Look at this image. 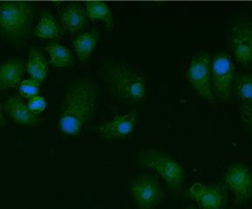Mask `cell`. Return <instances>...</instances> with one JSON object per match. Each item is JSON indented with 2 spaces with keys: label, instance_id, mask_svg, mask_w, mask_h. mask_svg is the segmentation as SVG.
<instances>
[{
  "label": "cell",
  "instance_id": "obj_8",
  "mask_svg": "<svg viewBox=\"0 0 252 209\" xmlns=\"http://www.w3.org/2000/svg\"><path fill=\"white\" fill-rule=\"evenodd\" d=\"M229 45L234 56L244 67L252 65V21L239 20L229 34Z\"/></svg>",
  "mask_w": 252,
  "mask_h": 209
},
{
  "label": "cell",
  "instance_id": "obj_25",
  "mask_svg": "<svg viewBox=\"0 0 252 209\" xmlns=\"http://www.w3.org/2000/svg\"><path fill=\"white\" fill-rule=\"evenodd\" d=\"M184 209H196L194 206H188L186 208H184Z\"/></svg>",
  "mask_w": 252,
  "mask_h": 209
},
{
  "label": "cell",
  "instance_id": "obj_21",
  "mask_svg": "<svg viewBox=\"0 0 252 209\" xmlns=\"http://www.w3.org/2000/svg\"><path fill=\"white\" fill-rule=\"evenodd\" d=\"M39 91V83L33 79L22 81L19 85V92L26 98H33L38 96Z\"/></svg>",
  "mask_w": 252,
  "mask_h": 209
},
{
  "label": "cell",
  "instance_id": "obj_4",
  "mask_svg": "<svg viewBox=\"0 0 252 209\" xmlns=\"http://www.w3.org/2000/svg\"><path fill=\"white\" fill-rule=\"evenodd\" d=\"M138 161L142 167L156 170L173 192L178 193L184 186V168L166 152L155 149L144 150L140 152Z\"/></svg>",
  "mask_w": 252,
  "mask_h": 209
},
{
  "label": "cell",
  "instance_id": "obj_9",
  "mask_svg": "<svg viewBox=\"0 0 252 209\" xmlns=\"http://www.w3.org/2000/svg\"><path fill=\"white\" fill-rule=\"evenodd\" d=\"M226 188L237 202L247 201L252 194V171L244 165H231L225 174Z\"/></svg>",
  "mask_w": 252,
  "mask_h": 209
},
{
  "label": "cell",
  "instance_id": "obj_11",
  "mask_svg": "<svg viewBox=\"0 0 252 209\" xmlns=\"http://www.w3.org/2000/svg\"><path fill=\"white\" fill-rule=\"evenodd\" d=\"M137 118L134 114L118 115L110 121L101 124L98 127V133L106 140H115L126 137L134 130Z\"/></svg>",
  "mask_w": 252,
  "mask_h": 209
},
{
  "label": "cell",
  "instance_id": "obj_10",
  "mask_svg": "<svg viewBox=\"0 0 252 209\" xmlns=\"http://www.w3.org/2000/svg\"><path fill=\"white\" fill-rule=\"evenodd\" d=\"M191 196L202 209H224L228 202V192L221 184H194L189 188Z\"/></svg>",
  "mask_w": 252,
  "mask_h": 209
},
{
  "label": "cell",
  "instance_id": "obj_20",
  "mask_svg": "<svg viewBox=\"0 0 252 209\" xmlns=\"http://www.w3.org/2000/svg\"><path fill=\"white\" fill-rule=\"evenodd\" d=\"M233 91L245 104L252 105V72L236 74Z\"/></svg>",
  "mask_w": 252,
  "mask_h": 209
},
{
  "label": "cell",
  "instance_id": "obj_13",
  "mask_svg": "<svg viewBox=\"0 0 252 209\" xmlns=\"http://www.w3.org/2000/svg\"><path fill=\"white\" fill-rule=\"evenodd\" d=\"M24 61L9 59L0 65V91L15 88L22 80L25 72Z\"/></svg>",
  "mask_w": 252,
  "mask_h": 209
},
{
  "label": "cell",
  "instance_id": "obj_2",
  "mask_svg": "<svg viewBox=\"0 0 252 209\" xmlns=\"http://www.w3.org/2000/svg\"><path fill=\"white\" fill-rule=\"evenodd\" d=\"M101 74L112 95L120 100L137 103L145 98V79L134 69L121 63L108 62L101 69Z\"/></svg>",
  "mask_w": 252,
  "mask_h": 209
},
{
  "label": "cell",
  "instance_id": "obj_15",
  "mask_svg": "<svg viewBox=\"0 0 252 209\" xmlns=\"http://www.w3.org/2000/svg\"><path fill=\"white\" fill-rule=\"evenodd\" d=\"M26 69L31 75L32 79L37 80L38 83L46 80L48 73V63L38 47L32 46L30 49Z\"/></svg>",
  "mask_w": 252,
  "mask_h": 209
},
{
  "label": "cell",
  "instance_id": "obj_12",
  "mask_svg": "<svg viewBox=\"0 0 252 209\" xmlns=\"http://www.w3.org/2000/svg\"><path fill=\"white\" fill-rule=\"evenodd\" d=\"M4 110L14 121L20 125H35L39 121L38 115L33 114L19 96L13 95L8 98L4 103Z\"/></svg>",
  "mask_w": 252,
  "mask_h": 209
},
{
  "label": "cell",
  "instance_id": "obj_1",
  "mask_svg": "<svg viewBox=\"0 0 252 209\" xmlns=\"http://www.w3.org/2000/svg\"><path fill=\"white\" fill-rule=\"evenodd\" d=\"M99 99V89L92 80L81 79L71 84L65 92L60 119L62 132L68 135L80 133L83 125L93 118Z\"/></svg>",
  "mask_w": 252,
  "mask_h": 209
},
{
  "label": "cell",
  "instance_id": "obj_18",
  "mask_svg": "<svg viewBox=\"0 0 252 209\" xmlns=\"http://www.w3.org/2000/svg\"><path fill=\"white\" fill-rule=\"evenodd\" d=\"M46 51L49 54L50 64L56 67H65L73 64V53L58 42H52L46 46Z\"/></svg>",
  "mask_w": 252,
  "mask_h": 209
},
{
  "label": "cell",
  "instance_id": "obj_17",
  "mask_svg": "<svg viewBox=\"0 0 252 209\" xmlns=\"http://www.w3.org/2000/svg\"><path fill=\"white\" fill-rule=\"evenodd\" d=\"M86 14L93 20H101L107 26V30H114L115 19L108 7L103 1H88L86 3Z\"/></svg>",
  "mask_w": 252,
  "mask_h": 209
},
{
  "label": "cell",
  "instance_id": "obj_23",
  "mask_svg": "<svg viewBox=\"0 0 252 209\" xmlns=\"http://www.w3.org/2000/svg\"><path fill=\"white\" fill-rule=\"evenodd\" d=\"M27 106L29 109L35 114H39L46 109V99L42 96H35L33 98L29 99Z\"/></svg>",
  "mask_w": 252,
  "mask_h": 209
},
{
  "label": "cell",
  "instance_id": "obj_5",
  "mask_svg": "<svg viewBox=\"0 0 252 209\" xmlns=\"http://www.w3.org/2000/svg\"><path fill=\"white\" fill-rule=\"evenodd\" d=\"M236 67L228 54H219L211 63V88L216 99L228 102L232 99Z\"/></svg>",
  "mask_w": 252,
  "mask_h": 209
},
{
  "label": "cell",
  "instance_id": "obj_7",
  "mask_svg": "<svg viewBox=\"0 0 252 209\" xmlns=\"http://www.w3.org/2000/svg\"><path fill=\"white\" fill-rule=\"evenodd\" d=\"M130 194L139 209H154L163 198V188L151 175H142L131 179Z\"/></svg>",
  "mask_w": 252,
  "mask_h": 209
},
{
  "label": "cell",
  "instance_id": "obj_3",
  "mask_svg": "<svg viewBox=\"0 0 252 209\" xmlns=\"http://www.w3.org/2000/svg\"><path fill=\"white\" fill-rule=\"evenodd\" d=\"M33 7L24 1H8L0 4V35L5 40L19 44L31 33Z\"/></svg>",
  "mask_w": 252,
  "mask_h": 209
},
{
  "label": "cell",
  "instance_id": "obj_14",
  "mask_svg": "<svg viewBox=\"0 0 252 209\" xmlns=\"http://www.w3.org/2000/svg\"><path fill=\"white\" fill-rule=\"evenodd\" d=\"M86 11L78 4H69L60 12L61 22L70 33H75L86 26Z\"/></svg>",
  "mask_w": 252,
  "mask_h": 209
},
{
  "label": "cell",
  "instance_id": "obj_22",
  "mask_svg": "<svg viewBox=\"0 0 252 209\" xmlns=\"http://www.w3.org/2000/svg\"><path fill=\"white\" fill-rule=\"evenodd\" d=\"M238 114L241 120L245 124L250 132L252 133V105L243 104L238 108Z\"/></svg>",
  "mask_w": 252,
  "mask_h": 209
},
{
  "label": "cell",
  "instance_id": "obj_16",
  "mask_svg": "<svg viewBox=\"0 0 252 209\" xmlns=\"http://www.w3.org/2000/svg\"><path fill=\"white\" fill-rule=\"evenodd\" d=\"M99 38V31L97 29H93L90 31L78 35L73 39V46L76 51L79 60H87L95 48Z\"/></svg>",
  "mask_w": 252,
  "mask_h": 209
},
{
  "label": "cell",
  "instance_id": "obj_24",
  "mask_svg": "<svg viewBox=\"0 0 252 209\" xmlns=\"http://www.w3.org/2000/svg\"><path fill=\"white\" fill-rule=\"evenodd\" d=\"M5 124H6V121H5L4 116H3V114H2V112H1V106H0V127L4 126Z\"/></svg>",
  "mask_w": 252,
  "mask_h": 209
},
{
  "label": "cell",
  "instance_id": "obj_6",
  "mask_svg": "<svg viewBox=\"0 0 252 209\" xmlns=\"http://www.w3.org/2000/svg\"><path fill=\"white\" fill-rule=\"evenodd\" d=\"M187 78L199 95L210 105H216L217 99L211 88V60L209 54L201 52L193 57Z\"/></svg>",
  "mask_w": 252,
  "mask_h": 209
},
{
  "label": "cell",
  "instance_id": "obj_19",
  "mask_svg": "<svg viewBox=\"0 0 252 209\" xmlns=\"http://www.w3.org/2000/svg\"><path fill=\"white\" fill-rule=\"evenodd\" d=\"M61 32V27L54 16L49 12H42L35 29L36 36L40 38H57Z\"/></svg>",
  "mask_w": 252,
  "mask_h": 209
}]
</instances>
